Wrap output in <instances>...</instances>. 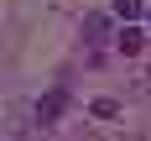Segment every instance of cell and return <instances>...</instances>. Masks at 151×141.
Segmentation results:
<instances>
[{"label":"cell","instance_id":"6da1fadb","mask_svg":"<svg viewBox=\"0 0 151 141\" xmlns=\"http://www.w3.org/2000/svg\"><path fill=\"white\" fill-rule=\"evenodd\" d=\"M63 105H68V89H47L42 99H37V125H52L63 115Z\"/></svg>","mask_w":151,"mask_h":141},{"label":"cell","instance_id":"7a4b0ae2","mask_svg":"<svg viewBox=\"0 0 151 141\" xmlns=\"http://www.w3.org/2000/svg\"><path fill=\"white\" fill-rule=\"evenodd\" d=\"M109 11L120 16V21H136V16H146L151 5H146V0H109Z\"/></svg>","mask_w":151,"mask_h":141},{"label":"cell","instance_id":"3957f363","mask_svg":"<svg viewBox=\"0 0 151 141\" xmlns=\"http://www.w3.org/2000/svg\"><path fill=\"white\" fill-rule=\"evenodd\" d=\"M120 52H141V31L130 26V21L120 26Z\"/></svg>","mask_w":151,"mask_h":141},{"label":"cell","instance_id":"277c9868","mask_svg":"<svg viewBox=\"0 0 151 141\" xmlns=\"http://www.w3.org/2000/svg\"><path fill=\"white\" fill-rule=\"evenodd\" d=\"M83 31H89V42H104V31H109V21H104V16H89V26H83Z\"/></svg>","mask_w":151,"mask_h":141},{"label":"cell","instance_id":"5b68a950","mask_svg":"<svg viewBox=\"0 0 151 141\" xmlns=\"http://www.w3.org/2000/svg\"><path fill=\"white\" fill-rule=\"evenodd\" d=\"M94 115H99V120H115L120 110H115V99H94Z\"/></svg>","mask_w":151,"mask_h":141},{"label":"cell","instance_id":"8992f818","mask_svg":"<svg viewBox=\"0 0 151 141\" xmlns=\"http://www.w3.org/2000/svg\"><path fill=\"white\" fill-rule=\"evenodd\" d=\"M146 21H151V11H146Z\"/></svg>","mask_w":151,"mask_h":141}]
</instances>
